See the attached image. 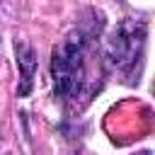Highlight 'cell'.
I'll use <instances>...</instances> for the list:
<instances>
[{
	"label": "cell",
	"mask_w": 155,
	"mask_h": 155,
	"mask_svg": "<svg viewBox=\"0 0 155 155\" xmlns=\"http://www.w3.org/2000/svg\"><path fill=\"white\" fill-rule=\"evenodd\" d=\"M102 19L92 15L90 22H80L73 27L53 48L51 58V75H53V90L56 97L63 102H78L80 97H87L94 90V82L90 78V51L94 44V36L99 34Z\"/></svg>",
	"instance_id": "obj_1"
},
{
	"label": "cell",
	"mask_w": 155,
	"mask_h": 155,
	"mask_svg": "<svg viewBox=\"0 0 155 155\" xmlns=\"http://www.w3.org/2000/svg\"><path fill=\"white\" fill-rule=\"evenodd\" d=\"M17 61H19V68H22V78H24V85L19 87V94H27L29 92V85H31V75H34V65H36V58L31 53V48L27 46H17Z\"/></svg>",
	"instance_id": "obj_3"
},
{
	"label": "cell",
	"mask_w": 155,
	"mask_h": 155,
	"mask_svg": "<svg viewBox=\"0 0 155 155\" xmlns=\"http://www.w3.org/2000/svg\"><path fill=\"white\" fill-rule=\"evenodd\" d=\"M145 44V24L143 22H121L104 46V65L111 73L131 75L136 61L143 56Z\"/></svg>",
	"instance_id": "obj_2"
}]
</instances>
